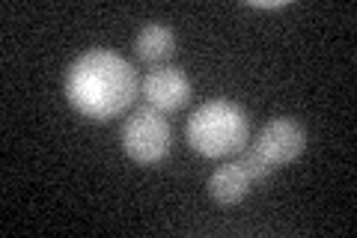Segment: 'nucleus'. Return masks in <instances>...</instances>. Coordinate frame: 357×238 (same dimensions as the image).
I'll return each instance as SVG.
<instances>
[{"label": "nucleus", "mask_w": 357, "mask_h": 238, "mask_svg": "<svg viewBox=\"0 0 357 238\" xmlns=\"http://www.w3.org/2000/svg\"><path fill=\"white\" fill-rule=\"evenodd\" d=\"M248 149L271 170L298 161L307 149V131L292 117H274L256 131V137L248 143Z\"/></svg>", "instance_id": "obj_4"}, {"label": "nucleus", "mask_w": 357, "mask_h": 238, "mask_svg": "<svg viewBox=\"0 0 357 238\" xmlns=\"http://www.w3.org/2000/svg\"><path fill=\"white\" fill-rule=\"evenodd\" d=\"M191 93L194 87L188 81L185 69H178V66H152L146 72V77L140 81V96L146 101L149 107H155L158 113H176L182 110L188 101H191Z\"/></svg>", "instance_id": "obj_5"}, {"label": "nucleus", "mask_w": 357, "mask_h": 238, "mask_svg": "<svg viewBox=\"0 0 357 238\" xmlns=\"http://www.w3.org/2000/svg\"><path fill=\"white\" fill-rule=\"evenodd\" d=\"M248 6L250 9H283L286 0H274V3L271 0H248Z\"/></svg>", "instance_id": "obj_8"}, {"label": "nucleus", "mask_w": 357, "mask_h": 238, "mask_svg": "<svg viewBox=\"0 0 357 238\" xmlns=\"http://www.w3.org/2000/svg\"><path fill=\"white\" fill-rule=\"evenodd\" d=\"M176 54V33L161 24V21H149L143 24L140 33L134 36V57L146 66H164Z\"/></svg>", "instance_id": "obj_7"}, {"label": "nucleus", "mask_w": 357, "mask_h": 238, "mask_svg": "<svg viewBox=\"0 0 357 238\" xmlns=\"http://www.w3.org/2000/svg\"><path fill=\"white\" fill-rule=\"evenodd\" d=\"M206 188H208V197L215 200L218 206L229 209V206H238V202H244V197H248L250 191L256 188V182H253L248 164H244L238 155H232V161L220 164L215 173L208 176Z\"/></svg>", "instance_id": "obj_6"}, {"label": "nucleus", "mask_w": 357, "mask_h": 238, "mask_svg": "<svg viewBox=\"0 0 357 238\" xmlns=\"http://www.w3.org/2000/svg\"><path fill=\"white\" fill-rule=\"evenodd\" d=\"M173 146V128L167 122L164 113L155 107L143 105L137 110H131V117L122 126V149L140 167H155L170 155Z\"/></svg>", "instance_id": "obj_3"}, {"label": "nucleus", "mask_w": 357, "mask_h": 238, "mask_svg": "<svg viewBox=\"0 0 357 238\" xmlns=\"http://www.w3.org/2000/svg\"><path fill=\"white\" fill-rule=\"evenodd\" d=\"M188 146L203 158H232L250 143L248 110L229 98L203 101L185 126Z\"/></svg>", "instance_id": "obj_2"}, {"label": "nucleus", "mask_w": 357, "mask_h": 238, "mask_svg": "<svg viewBox=\"0 0 357 238\" xmlns=\"http://www.w3.org/2000/svg\"><path fill=\"white\" fill-rule=\"evenodd\" d=\"M66 101L89 122H110L122 117L140 96L134 66L116 51L93 48L69 66L63 81Z\"/></svg>", "instance_id": "obj_1"}]
</instances>
